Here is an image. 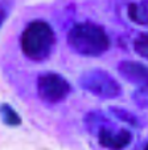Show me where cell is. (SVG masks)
Instances as JSON below:
<instances>
[{"label": "cell", "instance_id": "6da1fadb", "mask_svg": "<svg viewBox=\"0 0 148 150\" xmlns=\"http://www.w3.org/2000/svg\"><path fill=\"white\" fill-rule=\"evenodd\" d=\"M66 40L69 48L82 57H99L111 45L106 29L93 21L74 24L67 32Z\"/></svg>", "mask_w": 148, "mask_h": 150}, {"label": "cell", "instance_id": "7a4b0ae2", "mask_svg": "<svg viewBox=\"0 0 148 150\" xmlns=\"http://www.w3.org/2000/svg\"><path fill=\"white\" fill-rule=\"evenodd\" d=\"M57 37L52 25L45 20H33L20 35V49L33 62H42L51 57Z\"/></svg>", "mask_w": 148, "mask_h": 150}, {"label": "cell", "instance_id": "3957f363", "mask_svg": "<svg viewBox=\"0 0 148 150\" xmlns=\"http://www.w3.org/2000/svg\"><path fill=\"white\" fill-rule=\"evenodd\" d=\"M85 127L90 134L97 137L98 144L107 150H124L131 145V130L109 120L102 112L91 110L83 118Z\"/></svg>", "mask_w": 148, "mask_h": 150}, {"label": "cell", "instance_id": "277c9868", "mask_svg": "<svg viewBox=\"0 0 148 150\" xmlns=\"http://www.w3.org/2000/svg\"><path fill=\"white\" fill-rule=\"evenodd\" d=\"M79 86L97 98L115 100L122 96V85L110 72L101 68L86 71L79 76Z\"/></svg>", "mask_w": 148, "mask_h": 150}, {"label": "cell", "instance_id": "5b68a950", "mask_svg": "<svg viewBox=\"0 0 148 150\" xmlns=\"http://www.w3.org/2000/svg\"><path fill=\"white\" fill-rule=\"evenodd\" d=\"M37 93L46 104H60L72 93V85L57 72H44L37 77Z\"/></svg>", "mask_w": 148, "mask_h": 150}, {"label": "cell", "instance_id": "8992f818", "mask_svg": "<svg viewBox=\"0 0 148 150\" xmlns=\"http://www.w3.org/2000/svg\"><path fill=\"white\" fill-rule=\"evenodd\" d=\"M118 73L139 89L148 91V65L135 60H122L118 62Z\"/></svg>", "mask_w": 148, "mask_h": 150}, {"label": "cell", "instance_id": "52a82bcc", "mask_svg": "<svg viewBox=\"0 0 148 150\" xmlns=\"http://www.w3.org/2000/svg\"><path fill=\"white\" fill-rule=\"evenodd\" d=\"M127 16L136 25L148 27V0L130 3L127 6Z\"/></svg>", "mask_w": 148, "mask_h": 150}, {"label": "cell", "instance_id": "ba28073f", "mask_svg": "<svg viewBox=\"0 0 148 150\" xmlns=\"http://www.w3.org/2000/svg\"><path fill=\"white\" fill-rule=\"evenodd\" d=\"M0 118L8 126H19L21 125V117L9 104L0 105Z\"/></svg>", "mask_w": 148, "mask_h": 150}, {"label": "cell", "instance_id": "9c48e42d", "mask_svg": "<svg viewBox=\"0 0 148 150\" xmlns=\"http://www.w3.org/2000/svg\"><path fill=\"white\" fill-rule=\"evenodd\" d=\"M134 51L137 56L148 61V32H142L134 39L132 42Z\"/></svg>", "mask_w": 148, "mask_h": 150}, {"label": "cell", "instance_id": "30bf717a", "mask_svg": "<svg viewBox=\"0 0 148 150\" xmlns=\"http://www.w3.org/2000/svg\"><path fill=\"white\" fill-rule=\"evenodd\" d=\"M110 112L114 117H116L118 120L123 122H127V124L132 125V126H139L140 122H139V118L135 116L134 113L128 112L127 109H123V108H115V106H111L110 108Z\"/></svg>", "mask_w": 148, "mask_h": 150}, {"label": "cell", "instance_id": "8fae6325", "mask_svg": "<svg viewBox=\"0 0 148 150\" xmlns=\"http://www.w3.org/2000/svg\"><path fill=\"white\" fill-rule=\"evenodd\" d=\"M12 9V0H0V29L8 19Z\"/></svg>", "mask_w": 148, "mask_h": 150}, {"label": "cell", "instance_id": "7c38bea8", "mask_svg": "<svg viewBox=\"0 0 148 150\" xmlns=\"http://www.w3.org/2000/svg\"><path fill=\"white\" fill-rule=\"evenodd\" d=\"M143 150H148V142H147V145L144 146V149H143Z\"/></svg>", "mask_w": 148, "mask_h": 150}]
</instances>
